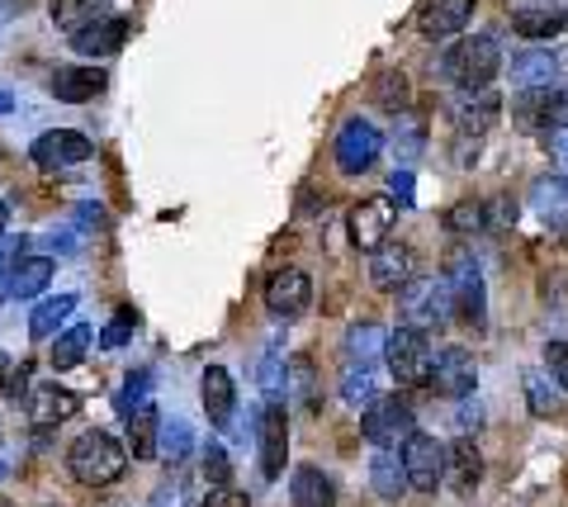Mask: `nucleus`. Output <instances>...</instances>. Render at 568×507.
Listing matches in <instances>:
<instances>
[{
  "instance_id": "1",
  "label": "nucleus",
  "mask_w": 568,
  "mask_h": 507,
  "mask_svg": "<svg viewBox=\"0 0 568 507\" xmlns=\"http://www.w3.org/2000/svg\"><path fill=\"white\" fill-rule=\"evenodd\" d=\"M67 469H71V479L85 484V488H110L123 479L129 456H123V446L110 432H81L67 450Z\"/></svg>"
},
{
  "instance_id": "2",
  "label": "nucleus",
  "mask_w": 568,
  "mask_h": 507,
  "mask_svg": "<svg viewBox=\"0 0 568 507\" xmlns=\"http://www.w3.org/2000/svg\"><path fill=\"white\" fill-rule=\"evenodd\" d=\"M398 308H403V323L407 327H422V332H440L455 313V290L446 275H413L407 285L398 290Z\"/></svg>"
},
{
  "instance_id": "3",
  "label": "nucleus",
  "mask_w": 568,
  "mask_h": 507,
  "mask_svg": "<svg viewBox=\"0 0 568 507\" xmlns=\"http://www.w3.org/2000/svg\"><path fill=\"white\" fill-rule=\"evenodd\" d=\"M384 356H388V371H394L398 384H426V379H432L436 352H432V342H426L422 327H407L403 323L398 332H388Z\"/></svg>"
},
{
  "instance_id": "4",
  "label": "nucleus",
  "mask_w": 568,
  "mask_h": 507,
  "mask_svg": "<svg viewBox=\"0 0 568 507\" xmlns=\"http://www.w3.org/2000/svg\"><path fill=\"white\" fill-rule=\"evenodd\" d=\"M497 67H503V52L488 33H478V39H459L446 62H440V72H446L455 85H488L497 77Z\"/></svg>"
},
{
  "instance_id": "5",
  "label": "nucleus",
  "mask_w": 568,
  "mask_h": 507,
  "mask_svg": "<svg viewBox=\"0 0 568 507\" xmlns=\"http://www.w3.org/2000/svg\"><path fill=\"white\" fill-rule=\"evenodd\" d=\"M361 432H365V442H369V446L398 450L407 436L417 432V423H413V408H407L403 398H375V404H365Z\"/></svg>"
},
{
  "instance_id": "6",
  "label": "nucleus",
  "mask_w": 568,
  "mask_h": 507,
  "mask_svg": "<svg viewBox=\"0 0 568 507\" xmlns=\"http://www.w3.org/2000/svg\"><path fill=\"white\" fill-rule=\"evenodd\" d=\"M403 469H407V488L436 494V488L446 484V446L426 432H413L403 442Z\"/></svg>"
},
{
  "instance_id": "7",
  "label": "nucleus",
  "mask_w": 568,
  "mask_h": 507,
  "mask_svg": "<svg viewBox=\"0 0 568 507\" xmlns=\"http://www.w3.org/2000/svg\"><path fill=\"white\" fill-rule=\"evenodd\" d=\"M394 219H398V204L388 200V195H369L351 209V219H346V229H351V242L361 252H375L388 242V233H394Z\"/></svg>"
},
{
  "instance_id": "8",
  "label": "nucleus",
  "mask_w": 568,
  "mask_h": 507,
  "mask_svg": "<svg viewBox=\"0 0 568 507\" xmlns=\"http://www.w3.org/2000/svg\"><path fill=\"white\" fill-rule=\"evenodd\" d=\"M379 152H384V133L375 124H365V119H351V124H342V133H336V166H342L346 176L369 171L379 162Z\"/></svg>"
},
{
  "instance_id": "9",
  "label": "nucleus",
  "mask_w": 568,
  "mask_h": 507,
  "mask_svg": "<svg viewBox=\"0 0 568 507\" xmlns=\"http://www.w3.org/2000/svg\"><path fill=\"white\" fill-rule=\"evenodd\" d=\"M450 114H455V129L459 133H488L497 124V114H503V95L493 91V85H459L455 100H450Z\"/></svg>"
},
{
  "instance_id": "10",
  "label": "nucleus",
  "mask_w": 568,
  "mask_h": 507,
  "mask_svg": "<svg viewBox=\"0 0 568 507\" xmlns=\"http://www.w3.org/2000/svg\"><path fill=\"white\" fill-rule=\"evenodd\" d=\"M91 138L85 133H71V129H52V133H43L39 143L29 148V156H33V166L39 171H71V166H81V162H91Z\"/></svg>"
},
{
  "instance_id": "11",
  "label": "nucleus",
  "mask_w": 568,
  "mask_h": 507,
  "mask_svg": "<svg viewBox=\"0 0 568 507\" xmlns=\"http://www.w3.org/2000/svg\"><path fill=\"white\" fill-rule=\"evenodd\" d=\"M432 389L440 394V398H469L474 389H478V365H474V356L469 352H459V346H446V352L436 356V365H432Z\"/></svg>"
},
{
  "instance_id": "12",
  "label": "nucleus",
  "mask_w": 568,
  "mask_h": 507,
  "mask_svg": "<svg viewBox=\"0 0 568 507\" xmlns=\"http://www.w3.org/2000/svg\"><path fill=\"white\" fill-rule=\"evenodd\" d=\"M446 280H450V290H455V313H459V318H465L474 332H484V327H488V318H484L488 304H484V275H478V266H474L469 256H455Z\"/></svg>"
},
{
  "instance_id": "13",
  "label": "nucleus",
  "mask_w": 568,
  "mask_h": 507,
  "mask_svg": "<svg viewBox=\"0 0 568 507\" xmlns=\"http://www.w3.org/2000/svg\"><path fill=\"white\" fill-rule=\"evenodd\" d=\"M308 300H313V280L298 266H284V271H275L271 280H265V308L284 323L298 318V313L308 308Z\"/></svg>"
},
{
  "instance_id": "14",
  "label": "nucleus",
  "mask_w": 568,
  "mask_h": 507,
  "mask_svg": "<svg viewBox=\"0 0 568 507\" xmlns=\"http://www.w3.org/2000/svg\"><path fill=\"white\" fill-rule=\"evenodd\" d=\"M77 408H81V398L71 389H62L58 379L29 384V394H24V413H29L33 427H58L67 417H77Z\"/></svg>"
},
{
  "instance_id": "15",
  "label": "nucleus",
  "mask_w": 568,
  "mask_h": 507,
  "mask_svg": "<svg viewBox=\"0 0 568 507\" xmlns=\"http://www.w3.org/2000/svg\"><path fill=\"white\" fill-rule=\"evenodd\" d=\"M511 114H517V124H521V129H540V133H549V129L568 124V100H564L559 85H545V91H521L517 104H511Z\"/></svg>"
},
{
  "instance_id": "16",
  "label": "nucleus",
  "mask_w": 568,
  "mask_h": 507,
  "mask_svg": "<svg viewBox=\"0 0 568 507\" xmlns=\"http://www.w3.org/2000/svg\"><path fill=\"white\" fill-rule=\"evenodd\" d=\"M413 275H417V252L403 247V242H384V247L369 252V285L375 290L398 294Z\"/></svg>"
},
{
  "instance_id": "17",
  "label": "nucleus",
  "mask_w": 568,
  "mask_h": 507,
  "mask_svg": "<svg viewBox=\"0 0 568 507\" xmlns=\"http://www.w3.org/2000/svg\"><path fill=\"white\" fill-rule=\"evenodd\" d=\"M256 442H261V475L265 479H280L284 475V460H290V417H284L280 404H271L256 423Z\"/></svg>"
},
{
  "instance_id": "18",
  "label": "nucleus",
  "mask_w": 568,
  "mask_h": 507,
  "mask_svg": "<svg viewBox=\"0 0 568 507\" xmlns=\"http://www.w3.org/2000/svg\"><path fill=\"white\" fill-rule=\"evenodd\" d=\"M564 24H568V14L555 0H526V6L511 10V29H517L521 39H555Z\"/></svg>"
},
{
  "instance_id": "19",
  "label": "nucleus",
  "mask_w": 568,
  "mask_h": 507,
  "mask_svg": "<svg viewBox=\"0 0 568 507\" xmlns=\"http://www.w3.org/2000/svg\"><path fill=\"white\" fill-rule=\"evenodd\" d=\"M478 479H484V456H478V446L469 436H459L455 446H446V484L459 498H469L478 488Z\"/></svg>"
},
{
  "instance_id": "20",
  "label": "nucleus",
  "mask_w": 568,
  "mask_h": 507,
  "mask_svg": "<svg viewBox=\"0 0 568 507\" xmlns=\"http://www.w3.org/2000/svg\"><path fill=\"white\" fill-rule=\"evenodd\" d=\"M474 20V0H426L422 6V33L426 39H450Z\"/></svg>"
},
{
  "instance_id": "21",
  "label": "nucleus",
  "mask_w": 568,
  "mask_h": 507,
  "mask_svg": "<svg viewBox=\"0 0 568 507\" xmlns=\"http://www.w3.org/2000/svg\"><path fill=\"white\" fill-rule=\"evenodd\" d=\"M559 77V62L549 48H526L511 58V85L517 91H545V85H555Z\"/></svg>"
},
{
  "instance_id": "22",
  "label": "nucleus",
  "mask_w": 568,
  "mask_h": 507,
  "mask_svg": "<svg viewBox=\"0 0 568 507\" xmlns=\"http://www.w3.org/2000/svg\"><path fill=\"white\" fill-rule=\"evenodd\" d=\"M204 413H209V427H227L233 423V408H237V389H233V375L223 371V365H209L204 379Z\"/></svg>"
},
{
  "instance_id": "23",
  "label": "nucleus",
  "mask_w": 568,
  "mask_h": 507,
  "mask_svg": "<svg viewBox=\"0 0 568 507\" xmlns=\"http://www.w3.org/2000/svg\"><path fill=\"white\" fill-rule=\"evenodd\" d=\"M104 85H110V81H104L100 67H58V72H52V95L67 100V104L95 100Z\"/></svg>"
},
{
  "instance_id": "24",
  "label": "nucleus",
  "mask_w": 568,
  "mask_h": 507,
  "mask_svg": "<svg viewBox=\"0 0 568 507\" xmlns=\"http://www.w3.org/2000/svg\"><path fill=\"white\" fill-rule=\"evenodd\" d=\"M284 398L298 408V413H317L323 404V389H317V371L308 356H294L290 371H284Z\"/></svg>"
},
{
  "instance_id": "25",
  "label": "nucleus",
  "mask_w": 568,
  "mask_h": 507,
  "mask_svg": "<svg viewBox=\"0 0 568 507\" xmlns=\"http://www.w3.org/2000/svg\"><path fill=\"white\" fill-rule=\"evenodd\" d=\"M123 39H129V24L110 14V20H100V24H91V29L71 33V48H77L81 58H110V52L123 48Z\"/></svg>"
},
{
  "instance_id": "26",
  "label": "nucleus",
  "mask_w": 568,
  "mask_h": 507,
  "mask_svg": "<svg viewBox=\"0 0 568 507\" xmlns=\"http://www.w3.org/2000/svg\"><path fill=\"white\" fill-rule=\"evenodd\" d=\"M369 484H375V494L384 503H398L407 494V469H403L398 450H379L375 446V456H369Z\"/></svg>"
},
{
  "instance_id": "27",
  "label": "nucleus",
  "mask_w": 568,
  "mask_h": 507,
  "mask_svg": "<svg viewBox=\"0 0 568 507\" xmlns=\"http://www.w3.org/2000/svg\"><path fill=\"white\" fill-rule=\"evenodd\" d=\"M530 209L549 223V229H559V233H568V181H536L530 185Z\"/></svg>"
},
{
  "instance_id": "28",
  "label": "nucleus",
  "mask_w": 568,
  "mask_h": 507,
  "mask_svg": "<svg viewBox=\"0 0 568 507\" xmlns=\"http://www.w3.org/2000/svg\"><path fill=\"white\" fill-rule=\"evenodd\" d=\"M290 498L294 507H336V488L317 465H298L290 479Z\"/></svg>"
},
{
  "instance_id": "29",
  "label": "nucleus",
  "mask_w": 568,
  "mask_h": 507,
  "mask_svg": "<svg viewBox=\"0 0 568 507\" xmlns=\"http://www.w3.org/2000/svg\"><path fill=\"white\" fill-rule=\"evenodd\" d=\"M52 6V24L67 33H81L100 20H110V0H48Z\"/></svg>"
},
{
  "instance_id": "30",
  "label": "nucleus",
  "mask_w": 568,
  "mask_h": 507,
  "mask_svg": "<svg viewBox=\"0 0 568 507\" xmlns=\"http://www.w3.org/2000/svg\"><path fill=\"white\" fill-rule=\"evenodd\" d=\"M91 346H95V332L91 327H67L62 337H52V352H48V361H52V371H77V365L91 356Z\"/></svg>"
},
{
  "instance_id": "31",
  "label": "nucleus",
  "mask_w": 568,
  "mask_h": 507,
  "mask_svg": "<svg viewBox=\"0 0 568 507\" xmlns=\"http://www.w3.org/2000/svg\"><path fill=\"white\" fill-rule=\"evenodd\" d=\"M156 436H162V413L152 404L129 417V450L133 460H156Z\"/></svg>"
},
{
  "instance_id": "32",
  "label": "nucleus",
  "mask_w": 568,
  "mask_h": 507,
  "mask_svg": "<svg viewBox=\"0 0 568 507\" xmlns=\"http://www.w3.org/2000/svg\"><path fill=\"white\" fill-rule=\"evenodd\" d=\"M384 342H388V332L379 323H355L346 332V342H342V352L346 361H361V365H375L384 356Z\"/></svg>"
},
{
  "instance_id": "33",
  "label": "nucleus",
  "mask_w": 568,
  "mask_h": 507,
  "mask_svg": "<svg viewBox=\"0 0 568 507\" xmlns=\"http://www.w3.org/2000/svg\"><path fill=\"white\" fill-rule=\"evenodd\" d=\"M342 398H346V404H355V408L375 404V398H379V371H375V365L346 361V371H342Z\"/></svg>"
},
{
  "instance_id": "34",
  "label": "nucleus",
  "mask_w": 568,
  "mask_h": 507,
  "mask_svg": "<svg viewBox=\"0 0 568 507\" xmlns=\"http://www.w3.org/2000/svg\"><path fill=\"white\" fill-rule=\"evenodd\" d=\"M77 308V294H58V300H43L39 308L29 313V337L33 342H48V337H58V327L67 323V313Z\"/></svg>"
},
{
  "instance_id": "35",
  "label": "nucleus",
  "mask_w": 568,
  "mask_h": 507,
  "mask_svg": "<svg viewBox=\"0 0 568 507\" xmlns=\"http://www.w3.org/2000/svg\"><path fill=\"white\" fill-rule=\"evenodd\" d=\"M52 280V261L48 256H20V266H14V300H33V294H43Z\"/></svg>"
},
{
  "instance_id": "36",
  "label": "nucleus",
  "mask_w": 568,
  "mask_h": 507,
  "mask_svg": "<svg viewBox=\"0 0 568 507\" xmlns=\"http://www.w3.org/2000/svg\"><path fill=\"white\" fill-rule=\"evenodd\" d=\"M369 95H375V104L384 114H398V110H407V95H413V91H407V77L398 72V67H388V72L375 77V91H369Z\"/></svg>"
},
{
  "instance_id": "37",
  "label": "nucleus",
  "mask_w": 568,
  "mask_h": 507,
  "mask_svg": "<svg viewBox=\"0 0 568 507\" xmlns=\"http://www.w3.org/2000/svg\"><path fill=\"white\" fill-rule=\"evenodd\" d=\"M446 229L459 233V237L484 233V229H488V209H484V200H459L455 209H446Z\"/></svg>"
},
{
  "instance_id": "38",
  "label": "nucleus",
  "mask_w": 568,
  "mask_h": 507,
  "mask_svg": "<svg viewBox=\"0 0 568 507\" xmlns=\"http://www.w3.org/2000/svg\"><path fill=\"white\" fill-rule=\"evenodd\" d=\"M148 394H152V375L148 371H129V375H123V389L114 398L119 417H133L138 408H148Z\"/></svg>"
},
{
  "instance_id": "39",
  "label": "nucleus",
  "mask_w": 568,
  "mask_h": 507,
  "mask_svg": "<svg viewBox=\"0 0 568 507\" xmlns=\"http://www.w3.org/2000/svg\"><path fill=\"white\" fill-rule=\"evenodd\" d=\"M559 379H549V375H540V371H530L526 375V398H530V413L536 417H555L559 413Z\"/></svg>"
},
{
  "instance_id": "40",
  "label": "nucleus",
  "mask_w": 568,
  "mask_h": 507,
  "mask_svg": "<svg viewBox=\"0 0 568 507\" xmlns=\"http://www.w3.org/2000/svg\"><path fill=\"white\" fill-rule=\"evenodd\" d=\"M156 456H162L166 465H185L190 456V423H162V436H156Z\"/></svg>"
},
{
  "instance_id": "41",
  "label": "nucleus",
  "mask_w": 568,
  "mask_h": 507,
  "mask_svg": "<svg viewBox=\"0 0 568 507\" xmlns=\"http://www.w3.org/2000/svg\"><path fill=\"white\" fill-rule=\"evenodd\" d=\"M426 143V129H422V119H398L394 124V152H398V162H417V152Z\"/></svg>"
},
{
  "instance_id": "42",
  "label": "nucleus",
  "mask_w": 568,
  "mask_h": 507,
  "mask_svg": "<svg viewBox=\"0 0 568 507\" xmlns=\"http://www.w3.org/2000/svg\"><path fill=\"white\" fill-rule=\"evenodd\" d=\"M284 371H290V365H284V352H265L261 356V389H265V398H271V404H280L284 398Z\"/></svg>"
},
{
  "instance_id": "43",
  "label": "nucleus",
  "mask_w": 568,
  "mask_h": 507,
  "mask_svg": "<svg viewBox=\"0 0 568 507\" xmlns=\"http://www.w3.org/2000/svg\"><path fill=\"white\" fill-rule=\"evenodd\" d=\"M133 327H138V313H133L129 304H123V308L114 313V323L100 332V346H104V352H119V346L133 337Z\"/></svg>"
},
{
  "instance_id": "44",
  "label": "nucleus",
  "mask_w": 568,
  "mask_h": 507,
  "mask_svg": "<svg viewBox=\"0 0 568 507\" xmlns=\"http://www.w3.org/2000/svg\"><path fill=\"white\" fill-rule=\"evenodd\" d=\"M148 507H190V479L171 475L166 484H156V494L148 498Z\"/></svg>"
},
{
  "instance_id": "45",
  "label": "nucleus",
  "mask_w": 568,
  "mask_h": 507,
  "mask_svg": "<svg viewBox=\"0 0 568 507\" xmlns=\"http://www.w3.org/2000/svg\"><path fill=\"white\" fill-rule=\"evenodd\" d=\"M204 479H209V488H219V484H227V479H233V465H227V450L219 446V442H209L204 446Z\"/></svg>"
},
{
  "instance_id": "46",
  "label": "nucleus",
  "mask_w": 568,
  "mask_h": 507,
  "mask_svg": "<svg viewBox=\"0 0 568 507\" xmlns=\"http://www.w3.org/2000/svg\"><path fill=\"white\" fill-rule=\"evenodd\" d=\"M484 209H488V229H511L517 223V200H507V195H497V200H484Z\"/></svg>"
},
{
  "instance_id": "47",
  "label": "nucleus",
  "mask_w": 568,
  "mask_h": 507,
  "mask_svg": "<svg viewBox=\"0 0 568 507\" xmlns=\"http://www.w3.org/2000/svg\"><path fill=\"white\" fill-rule=\"evenodd\" d=\"M545 361H549V375L559 379V389L568 394V342H549L545 346Z\"/></svg>"
},
{
  "instance_id": "48",
  "label": "nucleus",
  "mask_w": 568,
  "mask_h": 507,
  "mask_svg": "<svg viewBox=\"0 0 568 507\" xmlns=\"http://www.w3.org/2000/svg\"><path fill=\"white\" fill-rule=\"evenodd\" d=\"M388 190H394V204H398V209H413V204H417V200H413V190H417V185H413V171H407V166L394 171Z\"/></svg>"
},
{
  "instance_id": "49",
  "label": "nucleus",
  "mask_w": 568,
  "mask_h": 507,
  "mask_svg": "<svg viewBox=\"0 0 568 507\" xmlns=\"http://www.w3.org/2000/svg\"><path fill=\"white\" fill-rule=\"evenodd\" d=\"M194 507H246V498L237 494V488L219 484V488H209V498H204V503H194Z\"/></svg>"
},
{
  "instance_id": "50",
  "label": "nucleus",
  "mask_w": 568,
  "mask_h": 507,
  "mask_svg": "<svg viewBox=\"0 0 568 507\" xmlns=\"http://www.w3.org/2000/svg\"><path fill=\"white\" fill-rule=\"evenodd\" d=\"M20 256H24V252H20ZM20 256H14V252H0V304H6L10 294H14V266H20Z\"/></svg>"
},
{
  "instance_id": "51",
  "label": "nucleus",
  "mask_w": 568,
  "mask_h": 507,
  "mask_svg": "<svg viewBox=\"0 0 568 507\" xmlns=\"http://www.w3.org/2000/svg\"><path fill=\"white\" fill-rule=\"evenodd\" d=\"M545 148H549V152H555V156H559V162L568 166V124H559V129H549V133H545Z\"/></svg>"
},
{
  "instance_id": "52",
  "label": "nucleus",
  "mask_w": 568,
  "mask_h": 507,
  "mask_svg": "<svg viewBox=\"0 0 568 507\" xmlns=\"http://www.w3.org/2000/svg\"><path fill=\"white\" fill-rule=\"evenodd\" d=\"M10 398H24L29 394V365H20V371H10Z\"/></svg>"
},
{
  "instance_id": "53",
  "label": "nucleus",
  "mask_w": 568,
  "mask_h": 507,
  "mask_svg": "<svg viewBox=\"0 0 568 507\" xmlns=\"http://www.w3.org/2000/svg\"><path fill=\"white\" fill-rule=\"evenodd\" d=\"M478 417H484V413H478V404H465V398H459V432H474Z\"/></svg>"
},
{
  "instance_id": "54",
  "label": "nucleus",
  "mask_w": 568,
  "mask_h": 507,
  "mask_svg": "<svg viewBox=\"0 0 568 507\" xmlns=\"http://www.w3.org/2000/svg\"><path fill=\"white\" fill-rule=\"evenodd\" d=\"M10 371H14V365H10V356H6V352H0V394H6V389H10Z\"/></svg>"
},
{
  "instance_id": "55",
  "label": "nucleus",
  "mask_w": 568,
  "mask_h": 507,
  "mask_svg": "<svg viewBox=\"0 0 568 507\" xmlns=\"http://www.w3.org/2000/svg\"><path fill=\"white\" fill-rule=\"evenodd\" d=\"M6 223H10V204L0 200V233H6Z\"/></svg>"
},
{
  "instance_id": "56",
  "label": "nucleus",
  "mask_w": 568,
  "mask_h": 507,
  "mask_svg": "<svg viewBox=\"0 0 568 507\" xmlns=\"http://www.w3.org/2000/svg\"><path fill=\"white\" fill-rule=\"evenodd\" d=\"M10 110H14V100H10L6 91H0V114H10Z\"/></svg>"
},
{
  "instance_id": "57",
  "label": "nucleus",
  "mask_w": 568,
  "mask_h": 507,
  "mask_svg": "<svg viewBox=\"0 0 568 507\" xmlns=\"http://www.w3.org/2000/svg\"><path fill=\"white\" fill-rule=\"evenodd\" d=\"M10 475V460H0V479H6Z\"/></svg>"
},
{
  "instance_id": "58",
  "label": "nucleus",
  "mask_w": 568,
  "mask_h": 507,
  "mask_svg": "<svg viewBox=\"0 0 568 507\" xmlns=\"http://www.w3.org/2000/svg\"><path fill=\"white\" fill-rule=\"evenodd\" d=\"M0 507H14V503H6V498H0Z\"/></svg>"
}]
</instances>
